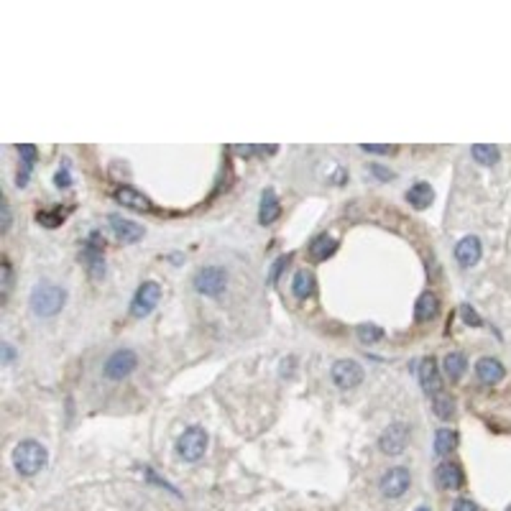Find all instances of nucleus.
<instances>
[{"label":"nucleus","mask_w":511,"mask_h":511,"mask_svg":"<svg viewBox=\"0 0 511 511\" xmlns=\"http://www.w3.org/2000/svg\"><path fill=\"white\" fill-rule=\"evenodd\" d=\"M29 302H31L34 315H39V317H54V315H59L62 307H64L67 291H64V287L54 284V281H39V284L34 287V291H31Z\"/></svg>","instance_id":"nucleus-1"},{"label":"nucleus","mask_w":511,"mask_h":511,"mask_svg":"<svg viewBox=\"0 0 511 511\" xmlns=\"http://www.w3.org/2000/svg\"><path fill=\"white\" fill-rule=\"evenodd\" d=\"M49 463V450L39 440H21L13 450V468L21 473V475H36L47 468Z\"/></svg>","instance_id":"nucleus-2"},{"label":"nucleus","mask_w":511,"mask_h":511,"mask_svg":"<svg viewBox=\"0 0 511 511\" xmlns=\"http://www.w3.org/2000/svg\"><path fill=\"white\" fill-rule=\"evenodd\" d=\"M207 443H210V437H207V430H202V427H187L182 434H179V440H176V453H179V458L182 460H187V463H197V460H202L205 453H207Z\"/></svg>","instance_id":"nucleus-3"},{"label":"nucleus","mask_w":511,"mask_h":511,"mask_svg":"<svg viewBox=\"0 0 511 511\" xmlns=\"http://www.w3.org/2000/svg\"><path fill=\"white\" fill-rule=\"evenodd\" d=\"M228 281H231V276H228V271L222 269V266H202V269L194 274L192 284L194 289L200 291V294H205V297H218V294L225 291Z\"/></svg>","instance_id":"nucleus-4"},{"label":"nucleus","mask_w":511,"mask_h":511,"mask_svg":"<svg viewBox=\"0 0 511 511\" xmlns=\"http://www.w3.org/2000/svg\"><path fill=\"white\" fill-rule=\"evenodd\" d=\"M135 368H138V356H135L133 350H128V348H120V350L107 356L103 374L110 381H123V378H128L133 374Z\"/></svg>","instance_id":"nucleus-5"},{"label":"nucleus","mask_w":511,"mask_h":511,"mask_svg":"<svg viewBox=\"0 0 511 511\" xmlns=\"http://www.w3.org/2000/svg\"><path fill=\"white\" fill-rule=\"evenodd\" d=\"M330 376H332V381H335V386L338 389H356L361 381H363V376H366V371H363V366L358 363V361H353V358H340V361H335L332 363V368H330Z\"/></svg>","instance_id":"nucleus-6"},{"label":"nucleus","mask_w":511,"mask_h":511,"mask_svg":"<svg viewBox=\"0 0 511 511\" xmlns=\"http://www.w3.org/2000/svg\"><path fill=\"white\" fill-rule=\"evenodd\" d=\"M161 299V287L156 281H144L131 299V315L133 317H148Z\"/></svg>","instance_id":"nucleus-7"},{"label":"nucleus","mask_w":511,"mask_h":511,"mask_svg":"<svg viewBox=\"0 0 511 511\" xmlns=\"http://www.w3.org/2000/svg\"><path fill=\"white\" fill-rule=\"evenodd\" d=\"M412 486V473L409 468H389L378 481V491L384 493L386 499H402Z\"/></svg>","instance_id":"nucleus-8"},{"label":"nucleus","mask_w":511,"mask_h":511,"mask_svg":"<svg viewBox=\"0 0 511 511\" xmlns=\"http://www.w3.org/2000/svg\"><path fill=\"white\" fill-rule=\"evenodd\" d=\"M406 443H409V425H404V422L389 425L384 432H381V437H378V447H381V453H386V455H402Z\"/></svg>","instance_id":"nucleus-9"},{"label":"nucleus","mask_w":511,"mask_h":511,"mask_svg":"<svg viewBox=\"0 0 511 511\" xmlns=\"http://www.w3.org/2000/svg\"><path fill=\"white\" fill-rule=\"evenodd\" d=\"M481 256H483V243L478 235H465V238H460L458 246H455V259H458V263L465 266V269L475 266V263L481 261Z\"/></svg>","instance_id":"nucleus-10"},{"label":"nucleus","mask_w":511,"mask_h":511,"mask_svg":"<svg viewBox=\"0 0 511 511\" xmlns=\"http://www.w3.org/2000/svg\"><path fill=\"white\" fill-rule=\"evenodd\" d=\"M107 222H110L113 235L120 243H135L144 238V225H138L135 220H128V218H120V215H110Z\"/></svg>","instance_id":"nucleus-11"},{"label":"nucleus","mask_w":511,"mask_h":511,"mask_svg":"<svg viewBox=\"0 0 511 511\" xmlns=\"http://www.w3.org/2000/svg\"><path fill=\"white\" fill-rule=\"evenodd\" d=\"M475 376H478V381H481V384L496 386L503 376H506V368H503V363L499 361V358L483 356L481 361L475 363Z\"/></svg>","instance_id":"nucleus-12"},{"label":"nucleus","mask_w":511,"mask_h":511,"mask_svg":"<svg viewBox=\"0 0 511 511\" xmlns=\"http://www.w3.org/2000/svg\"><path fill=\"white\" fill-rule=\"evenodd\" d=\"M434 483H437L443 491H455V488H460V486H463V471H460V465L450 463V460L440 463L434 468Z\"/></svg>","instance_id":"nucleus-13"},{"label":"nucleus","mask_w":511,"mask_h":511,"mask_svg":"<svg viewBox=\"0 0 511 511\" xmlns=\"http://www.w3.org/2000/svg\"><path fill=\"white\" fill-rule=\"evenodd\" d=\"M419 381H422V389L427 394L434 396L443 391V376H440V368H437V361L432 356L422 361V368H419Z\"/></svg>","instance_id":"nucleus-14"},{"label":"nucleus","mask_w":511,"mask_h":511,"mask_svg":"<svg viewBox=\"0 0 511 511\" xmlns=\"http://www.w3.org/2000/svg\"><path fill=\"white\" fill-rule=\"evenodd\" d=\"M116 200L120 205L131 207V210H141V213L154 207V205H151V200H148L144 192L133 189V187H118V189H116Z\"/></svg>","instance_id":"nucleus-15"},{"label":"nucleus","mask_w":511,"mask_h":511,"mask_svg":"<svg viewBox=\"0 0 511 511\" xmlns=\"http://www.w3.org/2000/svg\"><path fill=\"white\" fill-rule=\"evenodd\" d=\"M437 312H440V299H437V294H434V291L419 294V299H417V304H415L417 322H430V319L437 317Z\"/></svg>","instance_id":"nucleus-16"},{"label":"nucleus","mask_w":511,"mask_h":511,"mask_svg":"<svg viewBox=\"0 0 511 511\" xmlns=\"http://www.w3.org/2000/svg\"><path fill=\"white\" fill-rule=\"evenodd\" d=\"M281 215V205H279V197L274 189H266L261 194V205H259V222L261 225H269L274 222L276 218Z\"/></svg>","instance_id":"nucleus-17"},{"label":"nucleus","mask_w":511,"mask_h":511,"mask_svg":"<svg viewBox=\"0 0 511 511\" xmlns=\"http://www.w3.org/2000/svg\"><path fill=\"white\" fill-rule=\"evenodd\" d=\"M432 200H434V189L427 182H415L406 189V202L412 205V207H417V210L430 207Z\"/></svg>","instance_id":"nucleus-18"},{"label":"nucleus","mask_w":511,"mask_h":511,"mask_svg":"<svg viewBox=\"0 0 511 511\" xmlns=\"http://www.w3.org/2000/svg\"><path fill=\"white\" fill-rule=\"evenodd\" d=\"M315 287H317L315 274L307 269H299L297 274H294V279H291V291H294V297L297 299L312 297V294H315Z\"/></svg>","instance_id":"nucleus-19"},{"label":"nucleus","mask_w":511,"mask_h":511,"mask_svg":"<svg viewBox=\"0 0 511 511\" xmlns=\"http://www.w3.org/2000/svg\"><path fill=\"white\" fill-rule=\"evenodd\" d=\"M335 251H338V241H335L332 235H328V233H322V235H317L315 241L309 243V256H312V261H325Z\"/></svg>","instance_id":"nucleus-20"},{"label":"nucleus","mask_w":511,"mask_h":511,"mask_svg":"<svg viewBox=\"0 0 511 511\" xmlns=\"http://www.w3.org/2000/svg\"><path fill=\"white\" fill-rule=\"evenodd\" d=\"M18 154H21L18 187H23V184L29 182V174H31V169H34V161H36L39 151H36V146H34V144H21L18 146Z\"/></svg>","instance_id":"nucleus-21"},{"label":"nucleus","mask_w":511,"mask_h":511,"mask_svg":"<svg viewBox=\"0 0 511 511\" xmlns=\"http://www.w3.org/2000/svg\"><path fill=\"white\" fill-rule=\"evenodd\" d=\"M458 447V432L450 427H443L434 432V455H450Z\"/></svg>","instance_id":"nucleus-22"},{"label":"nucleus","mask_w":511,"mask_h":511,"mask_svg":"<svg viewBox=\"0 0 511 511\" xmlns=\"http://www.w3.org/2000/svg\"><path fill=\"white\" fill-rule=\"evenodd\" d=\"M443 368H445V374L453 378V381H458V378L465 374V368H468V361H465L463 353L453 350V353H447V356L443 358Z\"/></svg>","instance_id":"nucleus-23"},{"label":"nucleus","mask_w":511,"mask_h":511,"mask_svg":"<svg viewBox=\"0 0 511 511\" xmlns=\"http://www.w3.org/2000/svg\"><path fill=\"white\" fill-rule=\"evenodd\" d=\"M471 156L478 161V164H483V166H491V164H496L499 161V148L493 144H475L471 148Z\"/></svg>","instance_id":"nucleus-24"},{"label":"nucleus","mask_w":511,"mask_h":511,"mask_svg":"<svg viewBox=\"0 0 511 511\" xmlns=\"http://www.w3.org/2000/svg\"><path fill=\"white\" fill-rule=\"evenodd\" d=\"M85 261H87V269H90V276H92V279L105 276V261H103V251L85 246Z\"/></svg>","instance_id":"nucleus-25"},{"label":"nucleus","mask_w":511,"mask_h":511,"mask_svg":"<svg viewBox=\"0 0 511 511\" xmlns=\"http://www.w3.org/2000/svg\"><path fill=\"white\" fill-rule=\"evenodd\" d=\"M432 409H434V417L440 419H450L455 415V399L450 394H434L432 396Z\"/></svg>","instance_id":"nucleus-26"},{"label":"nucleus","mask_w":511,"mask_h":511,"mask_svg":"<svg viewBox=\"0 0 511 511\" xmlns=\"http://www.w3.org/2000/svg\"><path fill=\"white\" fill-rule=\"evenodd\" d=\"M322 169H325V182L328 184H335V187H340V184L348 182V172L343 169V164H338V161H322Z\"/></svg>","instance_id":"nucleus-27"},{"label":"nucleus","mask_w":511,"mask_h":511,"mask_svg":"<svg viewBox=\"0 0 511 511\" xmlns=\"http://www.w3.org/2000/svg\"><path fill=\"white\" fill-rule=\"evenodd\" d=\"M358 338H361V343H378V340L384 338V328H378V325H374V322H363V325H358Z\"/></svg>","instance_id":"nucleus-28"},{"label":"nucleus","mask_w":511,"mask_h":511,"mask_svg":"<svg viewBox=\"0 0 511 511\" xmlns=\"http://www.w3.org/2000/svg\"><path fill=\"white\" fill-rule=\"evenodd\" d=\"M54 184H57V187H69V184H72V166H69L67 159L59 166L57 176H54Z\"/></svg>","instance_id":"nucleus-29"},{"label":"nucleus","mask_w":511,"mask_h":511,"mask_svg":"<svg viewBox=\"0 0 511 511\" xmlns=\"http://www.w3.org/2000/svg\"><path fill=\"white\" fill-rule=\"evenodd\" d=\"M36 220H39L41 225H47V228H57V225H62V220H64V213H59V210H54V213H39Z\"/></svg>","instance_id":"nucleus-30"},{"label":"nucleus","mask_w":511,"mask_h":511,"mask_svg":"<svg viewBox=\"0 0 511 511\" xmlns=\"http://www.w3.org/2000/svg\"><path fill=\"white\" fill-rule=\"evenodd\" d=\"M361 148H363V151H371V154H391V151H394V148H391V146H381V144H363V146H361Z\"/></svg>","instance_id":"nucleus-31"},{"label":"nucleus","mask_w":511,"mask_h":511,"mask_svg":"<svg viewBox=\"0 0 511 511\" xmlns=\"http://www.w3.org/2000/svg\"><path fill=\"white\" fill-rule=\"evenodd\" d=\"M453 511H478V503H473L471 499H458L453 503Z\"/></svg>","instance_id":"nucleus-32"},{"label":"nucleus","mask_w":511,"mask_h":511,"mask_svg":"<svg viewBox=\"0 0 511 511\" xmlns=\"http://www.w3.org/2000/svg\"><path fill=\"white\" fill-rule=\"evenodd\" d=\"M10 291V263L8 259L3 261V297H8Z\"/></svg>","instance_id":"nucleus-33"},{"label":"nucleus","mask_w":511,"mask_h":511,"mask_svg":"<svg viewBox=\"0 0 511 511\" xmlns=\"http://www.w3.org/2000/svg\"><path fill=\"white\" fill-rule=\"evenodd\" d=\"M463 319L468 322V325H481V317L475 315V309L473 307H463Z\"/></svg>","instance_id":"nucleus-34"},{"label":"nucleus","mask_w":511,"mask_h":511,"mask_svg":"<svg viewBox=\"0 0 511 511\" xmlns=\"http://www.w3.org/2000/svg\"><path fill=\"white\" fill-rule=\"evenodd\" d=\"M371 172L376 174V176H381V179H391V176H394L389 169H384V166H378V164H371Z\"/></svg>","instance_id":"nucleus-35"},{"label":"nucleus","mask_w":511,"mask_h":511,"mask_svg":"<svg viewBox=\"0 0 511 511\" xmlns=\"http://www.w3.org/2000/svg\"><path fill=\"white\" fill-rule=\"evenodd\" d=\"M13 356H16L13 345H10V343H3V363H10V361H13Z\"/></svg>","instance_id":"nucleus-36"},{"label":"nucleus","mask_w":511,"mask_h":511,"mask_svg":"<svg viewBox=\"0 0 511 511\" xmlns=\"http://www.w3.org/2000/svg\"><path fill=\"white\" fill-rule=\"evenodd\" d=\"M287 261H289V256H281V259L276 261V263H274V271H271V281H274V279H276V276H279L281 266H284V263H287Z\"/></svg>","instance_id":"nucleus-37"},{"label":"nucleus","mask_w":511,"mask_h":511,"mask_svg":"<svg viewBox=\"0 0 511 511\" xmlns=\"http://www.w3.org/2000/svg\"><path fill=\"white\" fill-rule=\"evenodd\" d=\"M10 228V207L8 202H3V231H8Z\"/></svg>","instance_id":"nucleus-38"},{"label":"nucleus","mask_w":511,"mask_h":511,"mask_svg":"<svg viewBox=\"0 0 511 511\" xmlns=\"http://www.w3.org/2000/svg\"><path fill=\"white\" fill-rule=\"evenodd\" d=\"M415 511H430V509H427V506H419V509H415Z\"/></svg>","instance_id":"nucleus-39"},{"label":"nucleus","mask_w":511,"mask_h":511,"mask_svg":"<svg viewBox=\"0 0 511 511\" xmlns=\"http://www.w3.org/2000/svg\"><path fill=\"white\" fill-rule=\"evenodd\" d=\"M506 511H511V506H509V509H506Z\"/></svg>","instance_id":"nucleus-40"}]
</instances>
